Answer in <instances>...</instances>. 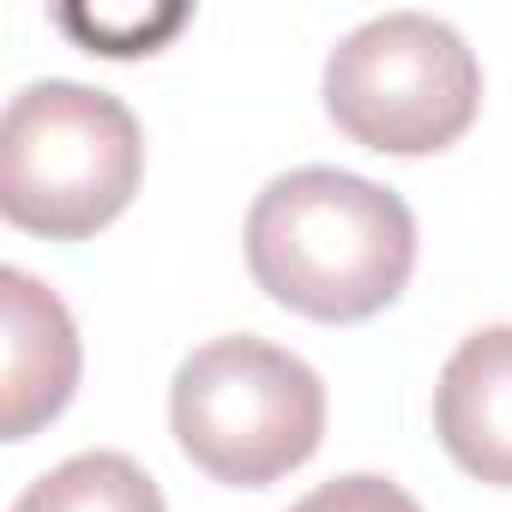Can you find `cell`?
Segmentation results:
<instances>
[{
	"instance_id": "5",
	"label": "cell",
	"mask_w": 512,
	"mask_h": 512,
	"mask_svg": "<svg viewBox=\"0 0 512 512\" xmlns=\"http://www.w3.org/2000/svg\"><path fill=\"white\" fill-rule=\"evenodd\" d=\"M0 308H7V362H0V434L31 440L43 422H55L79 386V332L67 302L37 284L31 272H0Z\"/></svg>"
},
{
	"instance_id": "7",
	"label": "cell",
	"mask_w": 512,
	"mask_h": 512,
	"mask_svg": "<svg viewBox=\"0 0 512 512\" xmlns=\"http://www.w3.org/2000/svg\"><path fill=\"white\" fill-rule=\"evenodd\" d=\"M13 512H163V488L127 452H79L37 476Z\"/></svg>"
},
{
	"instance_id": "6",
	"label": "cell",
	"mask_w": 512,
	"mask_h": 512,
	"mask_svg": "<svg viewBox=\"0 0 512 512\" xmlns=\"http://www.w3.org/2000/svg\"><path fill=\"white\" fill-rule=\"evenodd\" d=\"M434 434L464 476L512 488V326H482L446 356L434 380Z\"/></svg>"
},
{
	"instance_id": "2",
	"label": "cell",
	"mask_w": 512,
	"mask_h": 512,
	"mask_svg": "<svg viewBox=\"0 0 512 512\" xmlns=\"http://www.w3.org/2000/svg\"><path fill=\"white\" fill-rule=\"evenodd\" d=\"M145 175V139L121 97L73 79H37L0 121V211L7 223L85 241L127 211Z\"/></svg>"
},
{
	"instance_id": "8",
	"label": "cell",
	"mask_w": 512,
	"mask_h": 512,
	"mask_svg": "<svg viewBox=\"0 0 512 512\" xmlns=\"http://www.w3.org/2000/svg\"><path fill=\"white\" fill-rule=\"evenodd\" d=\"M290 512H422L398 482L386 476H338V482H320L314 494H302Z\"/></svg>"
},
{
	"instance_id": "3",
	"label": "cell",
	"mask_w": 512,
	"mask_h": 512,
	"mask_svg": "<svg viewBox=\"0 0 512 512\" xmlns=\"http://www.w3.org/2000/svg\"><path fill=\"white\" fill-rule=\"evenodd\" d=\"M169 428L211 482L266 488L320 452L326 386L266 338H211L175 368Z\"/></svg>"
},
{
	"instance_id": "4",
	"label": "cell",
	"mask_w": 512,
	"mask_h": 512,
	"mask_svg": "<svg viewBox=\"0 0 512 512\" xmlns=\"http://www.w3.org/2000/svg\"><path fill=\"white\" fill-rule=\"evenodd\" d=\"M482 109V67L470 43L434 13H380L356 25L326 61V115L368 151L428 157L470 133Z\"/></svg>"
},
{
	"instance_id": "1",
	"label": "cell",
	"mask_w": 512,
	"mask_h": 512,
	"mask_svg": "<svg viewBox=\"0 0 512 512\" xmlns=\"http://www.w3.org/2000/svg\"><path fill=\"white\" fill-rule=\"evenodd\" d=\"M247 272L278 308L356 326L392 308L416 272L410 205L350 169H290L247 211Z\"/></svg>"
}]
</instances>
